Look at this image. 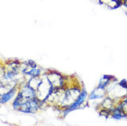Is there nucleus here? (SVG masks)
<instances>
[{
	"label": "nucleus",
	"mask_w": 127,
	"mask_h": 126,
	"mask_svg": "<svg viewBox=\"0 0 127 126\" xmlns=\"http://www.w3.org/2000/svg\"><path fill=\"white\" fill-rule=\"evenodd\" d=\"M43 103L37 97L26 100L21 105L18 111L26 114H35L43 107Z\"/></svg>",
	"instance_id": "3"
},
{
	"label": "nucleus",
	"mask_w": 127,
	"mask_h": 126,
	"mask_svg": "<svg viewBox=\"0 0 127 126\" xmlns=\"http://www.w3.org/2000/svg\"><path fill=\"white\" fill-rule=\"evenodd\" d=\"M42 76L38 77H31L26 81V83L36 90L39 87V85L42 83Z\"/></svg>",
	"instance_id": "10"
},
{
	"label": "nucleus",
	"mask_w": 127,
	"mask_h": 126,
	"mask_svg": "<svg viewBox=\"0 0 127 126\" xmlns=\"http://www.w3.org/2000/svg\"><path fill=\"white\" fill-rule=\"evenodd\" d=\"M99 3L110 9L118 8L123 4L122 0H99Z\"/></svg>",
	"instance_id": "9"
},
{
	"label": "nucleus",
	"mask_w": 127,
	"mask_h": 126,
	"mask_svg": "<svg viewBox=\"0 0 127 126\" xmlns=\"http://www.w3.org/2000/svg\"><path fill=\"white\" fill-rule=\"evenodd\" d=\"M44 75L49 84H51V87L53 90H59L65 88L69 85V80L68 76H64L60 72L55 71L48 70L44 72Z\"/></svg>",
	"instance_id": "2"
},
{
	"label": "nucleus",
	"mask_w": 127,
	"mask_h": 126,
	"mask_svg": "<svg viewBox=\"0 0 127 126\" xmlns=\"http://www.w3.org/2000/svg\"><path fill=\"white\" fill-rule=\"evenodd\" d=\"M82 88L79 84L70 83L63 90L56 108L61 110L68 108L79 97Z\"/></svg>",
	"instance_id": "1"
},
{
	"label": "nucleus",
	"mask_w": 127,
	"mask_h": 126,
	"mask_svg": "<svg viewBox=\"0 0 127 126\" xmlns=\"http://www.w3.org/2000/svg\"><path fill=\"white\" fill-rule=\"evenodd\" d=\"M53 90V89L44 73L42 75V81L36 90L37 98L44 103Z\"/></svg>",
	"instance_id": "4"
},
{
	"label": "nucleus",
	"mask_w": 127,
	"mask_h": 126,
	"mask_svg": "<svg viewBox=\"0 0 127 126\" xmlns=\"http://www.w3.org/2000/svg\"><path fill=\"white\" fill-rule=\"evenodd\" d=\"M112 78H113L112 76L104 75L100 79V82H99V84H98L97 86L102 88H106L108 86V85L109 84V83L112 81V79H111Z\"/></svg>",
	"instance_id": "11"
},
{
	"label": "nucleus",
	"mask_w": 127,
	"mask_h": 126,
	"mask_svg": "<svg viewBox=\"0 0 127 126\" xmlns=\"http://www.w3.org/2000/svg\"><path fill=\"white\" fill-rule=\"evenodd\" d=\"M19 85H16L12 88L11 89H10L4 94H2L1 97H0V104H5L10 101L12 99H13L14 97H15L19 91Z\"/></svg>",
	"instance_id": "7"
},
{
	"label": "nucleus",
	"mask_w": 127,
	"mask_h": 126,
	"mask_svg": "<svg viewBox=\"0 0 127 126\" xmlns=\"http://www.w3.org/2000/svg\"><path fill=\"white\" fill-rule=\"evenodd\" d=\"M88 94L86 90L82 88V92L80 93L79 97L77 99V100L68 108L62 110V112L64 114H68L69 112L76 110L77 109H79L80 108H84L86 106V104L88 103Z\"/></svg>",
	"instance_id": "5"
},
{
	"label": "nucleus",
	"mask_w": 127,
	"mask_h": 126,
	"mask_svg": "<svg viewBox=\"0 0 127 126\" xmlns=\"http://www.w3.org/2000/svg\"><path fill=\"white\" fill-rule=\"evenodd\" d=\"M122 2H123V4L127 7V0H122Z\"/></svg>",
	"instance_id": "12"
},
{
	"label": "nucleus",
	"mask_w": 127,
	"mask_h": 126,
	"mask_svg": "<svg viewBox=\"0 0 127 126\" xmlns=\"http://www.w3.org/2000/svg\"><path fill=\"white\" fill-rule=\"evenodd\" d=\"M18 93L25 99H31L37 97L36 90L31 88L26 82L22 85H19Z\"/></svg>",
	"instance_id": "6"
},
{
	"label": "nucleus",
	"mask_w": 127,
	"mask_h": 126,
	"mask_svg": "<svg viewBox=\"0 0 127 126\" xmlns=\"http://www.w3.org/2000/svg\"><path fill=\"white\" fill-rule=\"evenodd\" d=\"M106 88H102L99 86L95 88L88 95V100H96L103 98L106 95Z\"/></svg>",
	"instance_id": "8"
}]
</instances>
